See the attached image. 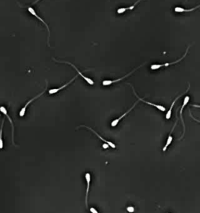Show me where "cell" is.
Segmentation results:
<instances>
[{
	"label": "cell",
	"instance_id": "cell-23",
	"mask_svg": "<svg viewBox=\"0 0 200 213\" xmlns=\"http://www.w3.org/2000/svg\"><path fill=\"white\" fill-rule=\"evenodd\" d=\"M38 1H39V0H35V1L34 2V3H33V4H35V3H38Z\"/></svg>",
	"mask_w": 200,
	"mask_h": 213
},
{
	"label": "cell",
	"instance_id": "cell-8",
	"mask_svg": "<svg viewBox=\"0 0 200 213\" xmlns=\"http://www.w3.org/2000/svg\"><path fill=\"white\" fill-rule=\"evenodd\" d=\"M79 127H86V128H87V129L90 130H91V131H92V132H93L94 134H95V135H96L97 137H98L100 139V140H102V141H104V142H105V144H107V145H108L109 146H110V147H111V148H116V145H115L113 143V142H111V141H109L105 140V139H104L103 137H101V136L100 135V134H98V133H97V132H95V131L93 129H92V128H91V127H89V126H83V125H82V126H80Z\"/></svg>",
	"mask_w": 200,
	"mask_h": 213
},
{
	"label": "cell",
	"instance_id": "cell-14",
	"mask_svg": "<svg viewBox=\"0 0 200 213\" xmlns=\"http://www.w3.org/2000/svg\"><path fill=\"white\" fill-rule=\"evenodd\" d=\"M200 7V5L199 6H196V7L194 8H192V9H184V8H181L180 7V6H177V7L174 8V11H175L176 13H184V12H192V11H194L195 9H197L198 8Z\"/></svg>",
	"mask_w": 200,
	"mask_h": 213
},
{
	"label": "cell",
	"instance_id": "cell-15",
	"mask_svg": "<svg viewBox=\"0 0 200 213\" xmlns=\"http://www.w3.org/2000/svg\"><path fill=\"white\" fill-rule=\"evenodd\" d=\"M185 92H184L183 94H185ZM180 94L179 96H177V98H176L174 100V102H172V104H171V105H170V109H169V111L167 112V115H166V119L167 120H169L170 118V116H171V112H172V109H173V107H174V104H175V102H177V100H178V99L179 98H181L182 96V94Z\"/></svg>",
	"mask_w": 200,
	"mask_h": 213
},
{
	"label": "cell",
	"instance_id": "cell-5",
	"mask_svg": "<svg viewBox=\"0 0 200 213\" xmlns=\"http://www.w3.org/2000/svg\"><path fill=\"white\" fill-rule=\"evenodd\" d=\"M45 92H46V89H45V90L43 91L42 92H41V94H38V95H36V96H35V98H33V99H31V100H29V101H28V102H27L26 104H25V105H24V106L23 107V108L21 109V110H20V113H19V115H20V117H23V116H24V115H25V112H26V109H27V108H28V105H29L30 104H31V102H33V101H35V99H38V98H39L40 96H41V95H42V94H44Z\"/></svg>",
	"mask_w": 200,
	"mask_h": 213
},
{
	"label": "cell",
	"instance_id": "cell-2",
	"mask_svg": "<svg viewBox=\"0 0 200 213\" xmlns=\"http://www.w3.org/2000/svg\"><path fill=\"white\" fill-rule=\"evenodd\" d=\"M189 48H190V46H188V49H186V52H185V55L181 57V59H179L178 60H177V61H174V62H167V63H164V64H153V65H152L151 67H150V68L152 69V70H158V69H159V68H161V67H168V66H170V65H174V64H176V63H177V62H179L180 61H181L182 60H183L184 58H185V56H186V55H187V53H188V49H189Z\"/></svg>",
	"mask_w": 200,
	"mask_h": 213
},
{
	"label": "cell",
	"instance_id": "cell-17",
	"mask_svg": "<svg viewBox=\"0 0 200 213\" xmlns=\"http://www.w3.org/2000/svg\"><path fill=\"white\" fill-rule=\"evenodd\" d=\"M173 141V137L171 136V134H170L169 137H168L167 138V143H166L165 146L164 147V148H163V152H166V150H167V148H168V146H169L170 145V143L172 142Z\"/></svg>",
	"mask_w": 200,
	"mask_h": 213
},
{
	"label": "cell",
	"instance_id": "cell-19",
	"mask_svg": "<svg viewBox=\"0 0 200 213\" xmlns=\"http://www.w3.org/2000/svg\"><path fill=\"white\" fill-rule=\"evenodd\" d=\"M89 211H90L92 213H99L98 211H97L95 208H91V209H89Z\"/></svg>",
	"mask_w": 200,
	"mask_h": 213
},
{
	"label": "cell",
	"instance_id": "cell-1",
	"mask_svg": "<svg viewBox=\"0 0 200 213\" xmlns=\"http://www.w3.org/2000/svg\"><path fill=\"white\" fill-rule=\"evenodd\" d=\"M53 60L55 61V62H61V63H67V64H68V65L71 66V67H73V68L75 70H76V71H77V73H78V74H79L80 76H81V77H82L83 79H84V81H85L86 82L88 83V84H90V85H93V84H94V81H92V80L91 79V78L87 77H86V76H84V75L83 74V73H81V72H80L79 70H78V69L77 68V67H75V66L73 65V64L70 63V62H66V61H60V60H56V59H53Z\"/></svg>",
	"mask_w": 200,
	"mask_h": 213
},
{
	"label": "cell",
	"instance_id": "cell-11",
	"mask_svg": "<svg viewBox=\"0 0 200 213\" xmlns=\"http://www.w3.org/2000/svg\"><path fill=\"white\" fill-rule=\"evenodd\" d=\"M190 100V98L189 96H185V98L184 99V102H183V105H182L181 106V111H180V116H181V121H182V123H183V127H184V134L183 135H182V137L184 136V134H185V123H184V120H183V117H182V112H183V109L185 108V106L186 105H188V102H189Z\"/></svg>",
	"mask_w": 200,
	"mask_h": 213
},
{
	"label": "cell",
	"instance_id": "cell-18",
	"mask_svg": "<svg viewBox=\"0 0 200 213\" xmlns=\"http://www.w3.org/2000/svg\"><path fill=\"white\" fill-rule=\"evenodd\" d=\"M127 212H133L134 211V207H132V206H130V207L127 208Z\"/></svg>",
	"mask_w": 200,
	"mask_h": 213
},
{
	"label": "cell",
	"instance_id": "cell-7",
	"mask_svg": "<svg viewBox=\"0 0 200 213\" xmlns=\"http://www.w3.org/2000/svg\"><path fill=\"white\" fill-rule=\"evenodd\" d=\"M0 112H1L2 113H3V115H5V116H6V117L8 118V120H9V123H10L11 126H12V139H13V143H14V145H15V143H14V123H13L12 120H11V118L9 117V115H8L7 110H6V109L5 108L4 106H1V107H0Z\"/></svg>",
	"mask_w": 200,
	"mask_h": 213
},
{
	"label": "cell",
	"instance_id": "cell-10",
	"mask_svg": "<svg viewBox=\"0 0 200 213\" xmlns=\"http://www.w3.org/2000/svg\"><path fill=\"white\" fill-rule=\"evenodd\" d=\"M85 180L87 181V189H86V194H85V205L86 208H88V197H89V188H90V184H91V174L87 173L84 176Z\"/></svg>",
	"mask_w": 200,
	"mask_h": 213
},
{
	"label": "cell",
	"instance_id": "cell-16",
	"mask_svg": "<svg viewBox=\"0 0 200 213\" xmlns=\"http://www.w3.org/2000/svg\"><path fill=\"white\" fill-rule=\"evenodd\" d=\"M5 120L3 119L2 121L1 128H0V149L3 148V124H4Z\"/></svg>",
	"mask_w": 200,
	"mask_h": 213
},
{
	"label": "cell",
	"instance_id": "cell-20",
	"mask_svg": "<svg viewBox=\"0 0 200 213\" xmlns=\"http://www.w3.org/2000/svg\"><path fill=\"white\" fill-rule=\"evenodd\" d=\"M189 114H190V116H191V117H192V119H193V120H195V121L198 122V123H200V120H197V119H196V118H195V117H194V116H192V115L191 112H190V113H189Z\"/></svg>",
	"mask_w": 200,
	"mask_h": 213
},
{
	"label": "cell",
	"instance_id": "cell-22",
	"mask_svg": "<svg viewBox=\"0 0 200 213\" xmlns=\"http://www.w3.org/2000/svg\"><path fill=\"white\" fill-rule=\"evenodd\" d=\"M102 146H103L104 148H108L109 145H107V144H105V145H102Z\"/></svg>",
	"mask_w": 200,
	"mask_h": 213
},
{
	"label": "cell",
	"instance_id": "cell-3",
	"mask_svg": "<svg viewBox=\"0 0 200 213\" xmlns=\"http://www.w3.org/2000/svg\"><path fill=\"white\" fill-rule=\"evenodd\" d=\"M142 67V66H140V67H137L136 69H134V70H132V72H130L129 73H127V75H125L124 77H121V78H119V79H116V80H104L103 81H102V85L103 86H110V85H111L112 84H114V83H116V82H118V81H122L123 79H124V78H126V77H129L130 75H132V73H134V71H135L136 70H138V69H139L140 67Z\"/></svg>",
	"mask_w": 200,
	"mask_h": 213
},
{
	"label": "cell",
	"instance_id": "cell-13",
	"mask_svg": "<svg viewBox=\"0 0 200 213\" xmlns=\"http://www.w3.org/2000/svg\"><path fill=\"white\" fill-rule=\"evenodd\" d=\"M142 0H138V1L135 2V3H134L133 5H132V6H129V7H124V8H120V9H117V13L121 14V13H124L125 11L127 10H132V9H134V7H135L136 5L138 4V3H139V2H141Z\"/></svg>",
	"mask_w": 200,
	"mask_h": 213
},
{
	"label": "cell",
	"instance_id": "cell-6",
	"mask_svg": "<svg viewBox=\"0 0 200 213\" xmlns=\"http://www.w3.org/2000/svg\"><path fill=\"white\" fill-rule=\"evenodd\" d=\"M132 90H133V92H134V95L136 96V97L138 99V100L139 101H142V102H145V103H146V104H148V105H152V106H154L155 108H156V109H158L159 110H160V111H162V112H164V111H166V108L165 107H164L163 105H156V104H154V103H152V102H147V101H145L144 99H141L140 97H139L138 95L137 94H136V92H135V91H134V88L132 87Z\"/></svg>",
	"mask_w": 200,
	"mask_h": 213
},
{
	"label": "cell",
	"instance_id": "cell-12",
	"mask_svg": "<svg viewBox=\"0 0 200 213\" xmlns=\"http://www.w3.org/2000/svg\"><path fill=\"white\" fill-rule=\"evenodd\" d=\"M76 78H77V76H75L73 78V79L70 80V81H69V82H67L66 84H64V85L61 86V87H60V88H52V89H50V90L49 91V94H56V93L59 92V91H60V90H62V89H63V88H66L67 85H69V84H70V83L73 82V81H74L75 79H76Z\"/></svg>",
	"mask_w": 200,
	"mask_h": 213
},
{
	"label": "cell",
	"instance_id": "cell-4",
	"mask_svg": "<svg viewBox=\"0 0 200 213\" xmlns=\"http://www.w3.org/2000/svg\"><path fill=\"white\" fill-rule=\"evenodd\" d=\"M28 11H29L30 13L32 14V15L34 16V17H36L37 19H38V20H39L40 21L42 22V23L45 24V26H46V28H47L48 33H49V36H48V45L50 46V45H49V37H50V30H49V26H48V24L46 23V22L44 21V20H42V19L41 18V17H38V15L36 13V12H35V9H34V8L31 7V6H28Z\"/></svg>",
	"mask_w": 200,
	"mask_h": 213
},
{
	"label": "cell",
	"instance_id": "cell-9",
	"mask_svg": "<svg viewBox=\"0 0 200 213\" xmlns=\"http://www.w3.org/2000/svg\"><path fill=\"white\" fill-rule=\"evenodd\" d=\"M138 101H137V102H136L135 103H134V105H132V108H130V109H129L127 110V111L125 113H124V114H123L122 116H120V117H119V118H117V119L114 120H113V121H112V123H111V126H113V127H115V126H116V125L118 124V123H119V122L121 121V120H122L123 118H124V116H126V115H127V114H128V113H130V112L132 111V109H133L134 108V107H135V105H137V104H138Z\"/></svg>",
	"mask_w": 200,
	"mask_h": 213
},
{
	"label": "cell",
	"instance_id": "cell-21",
	"mask_svg": "<svg viewBox=\"0 0 200 213\" xmlns=\"http://www.w3.org/2000/svg\"><path fill=\"white\" fill-rule=\"evenodd\" d=\"M192 106L196 107V108H200V105H192Z\"/></svg>",
	"mask_w": 200,
	"mask_h": 213
}]
</instances>
